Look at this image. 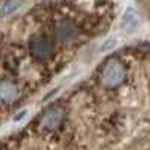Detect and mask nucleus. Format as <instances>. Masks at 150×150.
Wrapping results in <instances>:
<instances>
[{"label":"nucleus","instance_id":"nucleus-2","mask_svg":"<svg viewBox=\"0 0 150 150\" xmlns=\"http://www.w3.org/2000/svg\"><path fill=\"white\" fill-rule=\"evenodd\" d=\"M63 120H65V110L62 107H51L39 117L38 128L44 132H54L62 126Z\"/></svg>","mask_w":150,"mask_h":150},{"label":"nucleus","instance_id":"nucleus-8","mask_svg":"<svg viewBox=\"0 0 150 150\" xmlns=\"http://www.w3.org/2000/svg\"><path fill=\"white\" fill-rule=\"evenodd\" d=\"M26 114H27V112H26V110H21V111L18 112V114L14 117V120H15V122H18V120H21V119H23L24 116H26Z\"/></svg>","mask_w":150,"mask_h":150},{"label":"nucleus","instance_id":"nucleus-7","mask_svg":"<svg viewBox=\"0 0 150 150\" xmlns=\"http://www.w3.org/2000/svg\"><path fill=\"white\" fill-rule=\"evenodd\" d=\"M23 6V0H8V2L3 3L2 9H0V17L5 18L12 15L14 12H17L20 8Z\"/></svg>","mask_w":150,"mask_h":150},{"label":"nucleus","instance_id":"nucleus-6","mask_svg":"<svg viewBox=\"0 0 150 150\" xmlns=\"http://www.w3.org/2000/svg\"><path fill=\"white\" fill-rule=\"evenodd\" d=\"M120 26L125 32H134L137 27L140 26V15L135 9H128L126 12L123 14L122 23Z\"/></svg>","mask_w":150,"mask_h":150},{"label":"nucleus","instance_id":"nucleus-5","mask_svg":"<svg viewBox=\"0 0 150 150\" xmlns=\"http://www.w3.org/2000/svg\"><path fill=\"white\" fill-rule=\"evenodd\" d=\"M20 95H21V92L14 81L0 80V104L2 105L14 104L20 98Z\"/></svg>","mask_w":150,"mask_h":150},{"label":"nucleus","instance_id":"nucleus-3","mask_svg":"<svg viewBox=\"0 0 150 150\" xmlns=\"http://www.w3.org/2000/svg\"><path fill=\"white\" fill-rule=\"evenodd\" d=\"M29 50L30 53L39 60H47L50 56L53 54V42L44 35H35L30 42H29Z\"/></svg>","mask_w":150,"mask_h":150},{"label":"nucleus","instance_id":"nucleus-1","mask_svg":"<svg viewBox=\"0 0 150 150\" xmlns=\"http://www.w3.org/2000/svg\"><path fill=\"white\" fill-rule=\"evenodd\" d=\"M126 80V68L117 59H110L99 74V81L107 89H116Z\"/></svg>","mask_w":150,"mask_h":150},{"label":"nucleus","instance_id":"nucleus-4","mask_svg":"<svg viewBox=\"0 0 150 150\" xmlns=\"http://www.w3.org/2000/svg\"><path fill=\"white\" fill-rule=\"evenodd\" d=\"M78 36H80L78 27L69 20L60 21L56 26V38H57V41L62 42V44H66V45L74 44L75 41L78 39Z\"/></svg>","mask_w":150,"mask_h":150}]
</instances>
